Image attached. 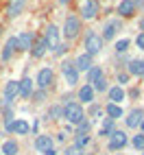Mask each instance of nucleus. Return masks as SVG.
I'll return each mask as SVG.
<instances>
[{"label": "nucleus", "instance_id": "obj_1", "mask_svg": "<svg viewBox=\"0 0 144 155\" xmlns=\"http://www.w3.org/2000/svg\"><path fill=\"white\" fill-rule=\"evenodd\" d=\"M64 118L72 125H79L81 120H85V114H83V107L79 105V103H68L64 105Z\"/></svg>", "mask_w": 144, "mask_h": 155}, {"label": "nucleus", "instance_id": "obj_2", "mask_svg": "<svg viewBox=\"0 0 144 155\" xmlns=\"http://www.w3.org/2000/svg\"><path fill=\"white\" fill-rule=\"evenodd\" d=\"M103 39L98 33H94V31H90V33L85 35V44H83V48H85V53L87 55H96V53H100V48H103Z\"/></svg>", "mask_w": 144, "mask_h": 155}, {"label": "nucleus", "instance_id": "obj_3", "mask_svg": "<svg viewBox=\"0 0 144 155\" xmlns=\"http://www.w3.org/2000/svg\"><path fill=\"white\" fill-rule=\"evenodd\" d=\"M61 72H64V79H66V83L72 87V85H77V81H79V70L74 66V61H70L66 59L64 64H61Z\"/></svg>", "mask_w": 144, "mask_h": 155}, {"label": "nucleus", "instance_id": "obj_4", "mask_svg": "<svg viewBox=\"0 0 144 155\" xmlns=\"http://www.w3.org/2000/svg\"><path fill=\"white\" fill-rule=\"evenodd\" d=\"M81 31V20L74 15H68L66 18V24H64V37L66 39H74Z\"/></svg>", "mask_w": 144, "mask_h": 155}, {"label": "nucleus", "instance_id": "obj_5", "mask_svg": "<svg viewBox=\"0 0 144 155\" xmlns=\"http://www.w3.org/2000/svg\"><path fill=\"white\" fill-rule=\"evenodd\" d=\"M96 15H98V0H83V5H81V18L94 20Z\"/></svg>", "mask_w": 144, "mask_h": 155}, {"label": "nucleus", "instance_id": "obj_6", "mask_svg": "<svg viewBox=\"0 0 144 155\" xmlns=\"http://www.w3.org/2000/svg\"><path fill=\"white\" fill-rule=\"evenodd\" d=\"M127 142H129V138H127V133H125V131H114V133L109 136V149H111V151L125 149V147H127Z\"/></svg>", "mask_w": 144, "mask_h": 155}, {"label": "nucleus", "instance_id": "obj_7", "mask_svg": "<svg viewBox=\"0 0 144 155\" xmlns=\"http://www.w3.org/2000/svg\"><path fill=\"white\" fill-rule=\"evenodd\" d=\"M53 79H55L53 70H50V68H42L37 72V85H39V90H48L50 85H53Z\"/></svg>", "mask_w": 144, "mask_h": 155}, {"label": "nucleus", "instance_id": "obj_8", "mask_svg": "<svg viewBox=\"0 0 144 155\" xmlns=\"http://www.w3.org/2000/svg\"><path fill=\"white\" fill-rule=\"evenodd\" d=\"M142 120H144V111H142V109H131V111L127 114V118H125V125H127L129 129H138V127L142 125Z\"/></svg>", "mask_w": 144, "mask_h": 155}, {"label": "nucleus", "instance_id": "obj_9", "mask_svg": "<svg viewBox=\"0 0 144 155\" xmlns=\"http://www.w3.org/2000/svg\"><path fill=\"white\" fill-rule=\"evenodd\" d=\"M20 96V81H7L5 83V103H13Z\"/></svg>", "mask_w": 144, "mask_h": 155}, {"label": "nucleus", "instance_id": "obj_10", "mask_svg": "<svg viewBox=\"0 0 144 155\" xmlns=\"http://www.w3.org/2000/svg\"><path fill=\"white\" fill-rule=\"evenodd\" d=\"M33 44H35V35L24 31V33L18 35V50H33Z\"/></svg>", "mask_w": 144, "mask_h": 155}, {"label": "nucleus", "instance_id": "obj_11", "mask_svg": "<svg viewBox=\"0 0 144 155\" xmlns=\"http://www.w3.org/2000/svg\"><path fill=\"white\" fill-rule=\"evenodd\" d=\"M120 31V20H109V22H105V26H103V39H114L116 33Z\"/></svg>", "mask_w": 144, "mask_h": 155}, {"label": "nucleus", "instance_id": "obj_12", "mask_svg": "<svg viewBox=\"0 0 144 155\" xmlns=\"http://www.w3.org/2000/svg\"><path fill=\"white\" fill-rule=\"evenodd\" d=\"M74 66H77V70H79V72H90L92 68H94V64H92V55L81 53V55L74 59Z\"/></svg>", "mask_w": 144, "mask_h": 155}, {"label": "nucleus", "instance_id": "obj_13", "mask_svg": "<svg viewBox=\"0 0 144 155\" xmlns=\"http://www.w3.org/2000/svg\"><path fill=\"white\" fill-rule=\"evenodd\" d=\"M44 39H46V44H48V48H57L59 46V28L55 26V24H50L48 28H46V35H44Z\"/></svg>", "mask_w": 144, "mask_h": 155}, {"label": "nucleus", "instance_id": "obj_14", "mask_svg": "<svg viewBox=\"0 0 144 155\" xmlns=\"http://www.w3.org/2000/svg\"><path fill=\"white\" fill-rule=\"evenodd\" d=\"M24 5H26V0H9V5H7V15H9V18H18L20 13L24 11Z\"/></svg>", "mask_w": 144, "mask_h": 155}, {"label": "nucleus", "instance_id": "obj_15", "mask_svg": "<svg viewBox=\"0 0 144 155\" xmlns=\"http://www.w3.org/2000/svg\"><path fill=\"white\" fill-rule=\"evenodd\" d=\"M127 72L133 77H144V59H131L127 64Z\"/></svg>", "mask_w": 144, "mask_h": 155}, {"label": "nucleus", "instance_id": "obj_16", "mask_svg": "<svg viewBox=\"0 0 144 155\" xmlns=\"http://www.w3.org/2000/svg\"><path fill=\"white\" fill-rule=\"evenodd\" d=\"M18 48V37H9L7 39V44H5V48H2V55H0V59L2 61H9L13 57V50Z\"/></svg>", "mask_w": 144, "mask_h": 155}, {"label": "nucleus", "instance_id": "obj_17", "mask_svg": "<svg viewBox=\"0 0 144 155\" xmlns=\"http://www.w3.org/2000/svg\"><path fill=\"white\" fill-rule=\"evenodd\" d=\"M33 147H35L39 153H46V151L53 149V138H50V136H37Z\"/></svg>", "mask_w": 144, "mask_h": 155}, {"label": "nucleus", "instance_id": "obj_18", "mask_svg": "<svg viewBox=\"0 0 144 155\" xmlns=\"http://www.w3.org/2000/svg\"><path fill=\"white\" fill-rule=\"evenodd\" d=\"M118 13H120V15H125V18H131L133 13H136V2H133V0H120V5H118Z\"/></svg>", "mask_w": 144, "mask_h": 155}, {"label": "nucleus", "instance_id": "obj_19", "mask_svg": "<svg viewBox=\"0 0 144 155\" xmlns=\"http://www.w3.org/2000/svg\"><path fill=\"white\" fill-rule=\"evenodd\" d=\"M46 50H48L46 39H44V37L35 39V44H33V57H35V59H42V57L46 55Z\"/></svg>", "mask_w": 144, "mask_h": 155}, {"label": "nucleus", "instance_id": "obj_20", "mask_svg": "<svg viewBox=\"0 0 144 155\" xmlns=\"http://www.w3.org/2000/svg\"><path fill=\"white\" fill-rule=\"evenodd\" d=\"M20 96H22V98H31V96H33V81H31L28 77H24L22 81H20Z\"/></svg>", "mask_w": 144, "mask_h": 155}, {"label": "nucleus", "instance_id": "obj_21", "mask_svg": "<svg viewBox=\"0 0 144 155\" xmlns=\"http://www.w3.org/2000/svg\"><path fill=\"white\" fill-rule=\"evenodd\" d=\"M105 114L111 118V120H116V118H122L125 116V111H122L120 105H116V103H107V107H105Z\"/></svg>", "mask_w": 144, "mask_h": 155}, {"label": "nucleus", "instance_id": "obj_22", "mask_svg": "<svg viewBox=\"0 0 144 155\" xmlns=\"http://www.w3.org/2000/svg\"><path fill=\"white\" fill-rule=\"evenodd\" d=\"M79 101H83V103H92V101H94V87H92L90 83H85L83 87L79 90Z\"/></svg>", "mask_w": 144, "mask_h": 155}, {"label": "nucleus", "instance_id": "obj_23", "mask_svg": "<svg viewBox=\"0 0 144 155\" xmlns=\"http://www.w3.org/2000/svg\"><path fill=\"white\" fill-rule=\"evenodd\" d=\"M31 131V125L26 120H13V129L11 133H15V136H26V133Z\"/></svg>", "mask_w": 144, "mask_h": 155}, {"label": "nucleus", "instance_id": "obj_24", "mask_svg": "<svg viewBox=\"0 0 144 155\" xmlns=\"http://www.w3.org/2000/svg\"><path fill=\"white\" fill-rule=\"evenodd\" d=\"M122 101H125V90H122L120 85L111 87V90H109V103H116V105H120Z\"/></svg>", "mask_w": 144, "mask_h": 155}, {"label": "nucleus", "instance_id": "obj_25", "mask_svg": "<svg viewBox=\"0 0 144 155\" xmlns=\"http://www.w3.org/2000/svg\"><path fill=\"white\" fill-rule=\"evenodd\" d=\"M116 129H114V120H111V118H105V120H103V125H100V129H98V136H111V133H114Z\"/></svg>", "mask_w": 144, "mask_h": 155}, {"label": "nucleus", "instance_id": "obj_26", "mask_svg": "<svg viewBox=\"0 0 144 155\" xmlns=\"http://www.w3.org/2000/svg\"><path fill=\"white\" fill-rule=\"evenodd\" d=\"M0 151H2L5 155H18L20 147H18V142H15V140H7V142L2 144V149H0Z\"/></svg>", "mask_w": 144, "mask_h": 155}, {"label": "nucleus", "instance_id": "obj_27", "mask_svg": "<svg viewBox=\"0 0 144 155\" xmlns=\"http://www.w3.org/2000/svg\"><path fill=\"white\" fill-rule=\"evenodd\" d=\"M92 87H94V92H96V90H98V92H105V90H107V79H105V74L96 77V81L92 83Z\"/></svg>", "mask_w": 144, "mask_h": 155}, {"label": "nucleus", "instance_id": "obj_28", "mask_svg": "<svg viewBox=\"0 0 144 155\" xmlns=\"http://www.w3.org/2000/svg\"><path fill=\"white\" fill-rule=\"evenodd\" d=\"M87 144H90V136H87V133H77L74 147H79V149H85Z\"/></svg>", "mask_w": 144, "mask_h": 155}, {"label": "nucleus", "instance_id": "obj_29", "mask_svg": "<svg viewBox=\"0 0 144 155\" xmlns=\"http://www.w3.org/2000/svg\"><path fill=\"white\" fill-rule=\"evenodd\" d=\"M48 118H50V120L64 118V107H59V105H55V107H50V109H48Z\"/></svg>", "mask_w": 144, "mask_h": 155}, {"label": "nucleus", "instance_id": "obj_30", "mask_svg": "<svg viewBox=\"0 0 144 155\" xmlns=\"http://www.w3.org/2000/svg\"><path fill=\"white\" fill-rule=\"evenodd\" d=\"M100 74H103V68L94 66V68H92V70L87 72V83L92 85V83H94V81H96V77H100Z\"/></svg>", "mask_w": 144, "mask_h": 155}, {"label": "nucleus", "instance_id": "obj_31", "mask_svg": "<svg viewBox=\"0 0 144 155\" xmlns=\"http://www.w3.org/2000/svg\"><path fill=\"white\" fill-rule=\"evenodd\" d=\"M129 48V39H120V42H116V53L118 55H125Z\"/></svg>", "mask_w": 144, "mask_h": 155}, {"label": "nucleus", "instance_id": "obj_32", "mask_svg": "<svg viewBox=\"0 0 144 155\" xmlns=\"http://www.w3.org/2000/svg\"><path fill=\"white\" fill-rule=\"evenodd\" d=\"M131 144H133L136 149H142V151H144V133H140V136H133Z\"/></svg>", "mask_w": 144, "mask_h": 155}, {"label": "nucleus", "instance_id": "obj_33", "mask_svg": "<svg viewBox=\"0 0 144 155\" xmlns=\"http://www.w3.org/2000/svg\"><path fill=\"white\" fill-rule=\"evenodd\" d=\"M64 155H85V153H83V149H79V147H68L64 151Z\"/></svg>", "mask_w": 144, "mask_h": 155}, {"label": "nucleus", "instance_id": "obj_34", "mask_svg": "<svg viewBox=\"0 0 144 155\" xmlns=\"http://www.w3.org/2000/svg\"><path fill=\"white\" fill-rule=\"evenodd\" d=\"M44 98H46V90H37V92H33V101H35V103H44Z\"/></svg>", "mask_w": 144, "mask_h": 155}, {"label": "nucleus", "instance_id": "obj_35", "mask_svg": "<svg viewBox=\"0 0 144 155\" xmlns=\"http://www.w3.org/2000/svg\"><path fill=\"white\" fill-rule=\"evenodd\" d=\"M77 127H79V133H87V131H90V127H92V122H90V120H81Z\"/></svg>", "mask_w": 144, "mask_h": 155}, {"label": "nucleus", "instance_id": "obj_36", "mask_svg": "<svg viewBox=\"0 0 144 155\" xmlns=\"http://www.w3.org/2000/svg\"><path fill=\"white\" fill-rule=\"evenodd\" d=\"M129 77H131V74H129V72H118V85L122 87V85H125V83H127V81H129Z\"/></svg>", "mask_w": 144, "mask_h": 155}, {"label": "nucleus", "instance_id": "obj_37", "mask_svg": "<svg viewBox=\"0 0 144 155\" xmlns=\"http://www.w3.org/2000/svg\"><path fill=\"white\" fill-rule=\"evenodd\" d=\"M136 44H138L140 50H144V33H140V35L136 37Z\"/></svg>", "mask_w": 144, "mask_h": 155}, {"label": "nucleus", "instance_id": "obj_38", "mask_svg": "<svg viewBox=\"0 0 144 155\" xmlns=\"http://www.w3.org/2000/svg\"><path fill=\"white\" fill-rule=\"evenodd\" d=\"M66 48H68L66 44H59V46L55 48V55H64V53H66Z\"/></svg>", "mask_w": 144, "mask_h": 155}, {"label": "nucleus", "instance_id": "obj_39", "mask_svg": "<svg viewBox=\"0 0 144 155\" xmlns=\"http://www.w3.org/2000/svg\"><path fill=\"white\" fill-rule=\"evenodd\" d=\"M44 155H57V151H55V147H53V149H50V151H46Z\"/></svg>", "mask_w": 144, "mask_h": 155}, {"label": "nucleus", "instance_id": "obj_40", "mask_svg": "<svg viewBox=\"0 0 144 155\" xmlns=\"http://www.w3.org/2000/svg\"><path fill=\"white\" fill-rule=\"evenodd\" d=\"M140 28H142V33H144V18L140 20Z\"/></svg>", "mask_w": 144, "mask_h": 155}, {"label": "nucleus", "instance_id": "obj_41", "mask_svg": "<svg viewBox=\"0 0 144 155\" xmlns=\"http://www.w3.org/2000/svg\"><path fill=\"white\" fill-rule=\"evenodd\" d=\"M59 2H61V5H68V2H70V0H59Z\"/></svg>", "mask_w": 144, "mask_h": 155}, {"label": "nucleus", "instance_id": "obj_42", "mask_svg": "<svg viewBox=\"0 0 144 155\" xmlns=\"http://www.w3.org/2000/svg\"><path fill=\"white\" fill-rule=\"evenodd\" d=\"M140 129H142V133H144V120H142V125H140Z\"/></svg>", "mask_w": 144, "mask_h": 155}, {"label": "nucleus", "instance_id": "obj_43", "mask_svg": "<svg viewBox=\"0 0 144 155\" xmlns=\"http://www.w3.org/2000/svg\"><path fill=\"white\" fill-rule=\"evenodd\" d=\"M0 35H2V26H0Z\"/></svg>", "mask_w": 144, "mask_h": 155}, {"label": "nucleus", "instance_id": "obj_44", "mask_svg": "<svg viewBox=\"0 0 144 155\" xmlns=\"http://www.w3.org/2000/svg\"><path fill=\"white\" fill-rule=\"evenodd\" d=\"M85 155H94V153H85Z\"/></svg>", "mask_w": 144, "mask_h": 155}, {"label": "nucleus", "instance_id": "obj_45", "mask_svg": "<svg viewBox=\"0 0 144 155\" xmlns=\"http://www.w3.org/2000/svg\"><path fill=\"white\" fill-rule=\"evenodd\" d=\"M0 155H2V151H0Z\"/></svg>", "mask_w": 144, "mask_h": 155}]
</instances>
